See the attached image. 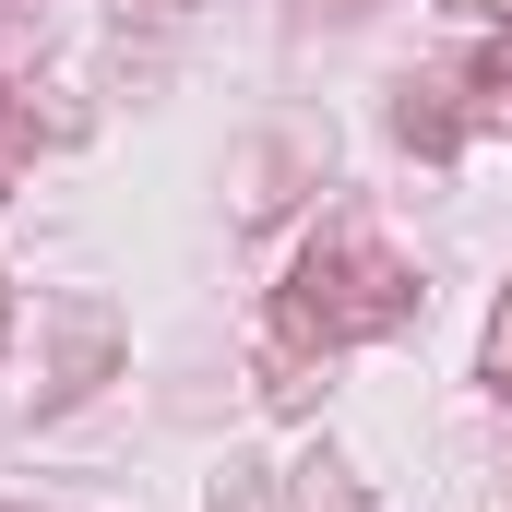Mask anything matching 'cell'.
<instances>
[{"label": "cell", "instance_id": "obj_5", "mask_svg": "<svg viewBox=\"0 0 512 512\" xmlns=\"http://www.w3.org/2000/svg\"><path fill=\"white\" fill-rule=\"evenodd\" d=\"M489 382L512 393V310H501V322H489Z\"/></svg>", "mask_w": 512, "mask_h": 512}, {"label": "cell", "instance_id": "obj_2", "mask_svg": "<svg viewBox=\"0 0 512 512\" xmlns=\"http://www.w3.org/2000/svg\"><path fill=\"white\" fill-rule=\"evenodd\" d=\"M108 346H120V322H108L96 298H72V310H60V382H48V405H84L96 370H108Z\"/></svg>", "mask_w": 512, "mask_h": 512}, {"label": "cell", "instance_id": "obj_6", "mask_svg": "<svg viewBox=\"0 0 512 512\" xmlns=\"http://www.w3.org/2000/svg\"><path fill=\"white\" fill-rule=\"evenodd\" d=\"M501 120H512V72H501Z\"/></svg>", "mask_w": 512, "mask_h": 512}, {"label": "cell", "instance_id": "obj_3", "mask_svg": "<svg viewBox=\"0 0 512 512\" xmlns=\"http://www.w3.org/2000/svg\"><path fill=\"white\" fill-rule=\"evenodd\" d=\"M453 84H405V108H393V131L405 143H429V155H453V108H441Z\"/></svg>", "mask_w": 512, "mask_h": 512}, {"label": "cell", "instance_id": "obj_1", "mask_svg": "<svg viewBox=\"0 0 512 512\" xmlns=\"http://www.w3.org/2000/svg\"><path fill=\"white\" fill-rule=\"evenodd\" d=\"M298 334H382L393 310H405V274H393L382 251H358V239H334V251L298 262Z\"/></svg>", "mask_w": 512, "mask_h": 512}, {"label": "cell", "instance_id": "obj_4", "mask_svg": "<svg viewBox=\"0 0 512 512\" xmlns=\"http://www.w3.org/2000/svg\"><path fill=\"white\" fill-rule=\"evenodd\" d=\"M215 512H262V477H251V465H227V489H215Z\"/></svg>", "mask_w": 512, "mask_h": 512}]
</instances>
